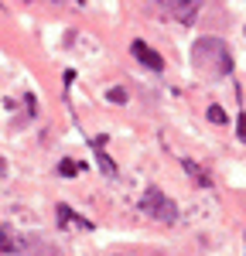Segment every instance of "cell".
Segmentation results:
<instances>
[{"instance_id": "obj_1", "label": "cell", "mask_w": 246, "mask_h": 256, "mask_svg": "<svg viewBox=\"0 0 246 256\" xmlns=\"http://www.w3.org/2000/svg\"><path fill=\"white\" fill-rule=\"evenodd\" d=\"M192 62H195V72L205 79L232 76V52L222 38H198L192 48Z\"/></svg>"}, {"instance_id": "obj_2", "label": "cell", "mask_w": 246, "mask_h": 256, "mask_svg": "<svg viewBox=\"0 0 246 256\" xmlns=\"http://www.w3.org/2000/svg\"><path fill=\"white\" fill-rule=\"evenodd\" d=\"M140 208L154 218V222H164V226L178 222V202L171 195H164L161 188H147L144 198H140Z\"/></svg>"}, {"instance_id": "obj_7", "label": "cell", "mask_w": 246, "mask_h": 256, "mask_svg": "<svg viewBox=\"0 0 246 256\" xmlns=\"http://www.w3.org/2000/svg\"><path fill=\"white\" fill-rule=\"evenodd\" d=\"M79 168H82V164H76V160H62V164H58V174L62 178H72V174H79Z\"/></svg>"}, {"instance_id": "obj_10", "label": "cell", "mask_w": 246, "mask_h": 256, "mask_svg": "<svg viewBox=\"0 0 246 256\" xmlns=\"http://www.w3.org/2000/svg\"><path fill=\"white\" fill-rule=\"evenodd\" d=\"M106 99H110V102H126V89H110Z\"/></svg>"}, {"instance_id": "obj_4", "label": "cell", "mask_w": 246, "mask_h": 256, "mask_svg": "<svg viewBox=\"0 0 246 256\" xmlns=\"http://www.w3.org/2000/svg\"><path fill=\"white\" fill-rule=\"evenodd\" d=\"M55 212H58V222H62V226H65V229H68V226H76V229H86V232L92 229V222H89V218H82L79 212H72L68 205H58Z\"/></svg>"}, {"instance_id": "obj_9", "label": "cell", "mask_w": 246, "mask_h": 256, "mask_svg": "<svg viewBox=\"0 0 246 256\" xmlns=\"http://www.w3.org/2000/svg\"><path fill=\"white\" fill-rule=\"evenodd\" d=\"M208 120H212V123H226L222 106H208Z\"/></svg>"}, {"instance_id": "obj_6", "label": "cell", "mask_w": 246, "mask_h": 256, "mask_svg": "<svg viewBox=\"0 0 246 256\" xmlns=\"http://www.w3.org/2000/svg\"><path fill=\"white\" fill-rule=\"evenodd\" d=\"M182 164H184V171L192 174V181H195V184H202V188H208V184H212V178L205 174V171L198 168V164H195V160H182Z\"/></svg>"}, {"instance_id": "obj_5", "label": "cell", "mask_w": 246, "mask_h": 256, "mask_svg": "<svg viewBox=\"0 0 246 256\" xmlns=\"http://www.w3.org/2000/svg\"><path fill=\"white\" fill-rule=\"evenodd\" d=\"M102 147H106V137H96V140H92V150H96V158H100L102 171H106V174L113 178V174H116V168H113V160L106 158V150H102Z\"/></svg>"}, {"instance_id": "obj_8", "label": "cell", "mask_w": 246, "mask_h": 256, "mask_svg": "<svg viewBox=\"0 0 246 256\" xmlns=\"http://www.w3.org/2000/svg\"><path fill=\"white\" fill-rule=\"evenodd\" d=\"M236 137L246 144V113H240V116H236Z\"/></svg>"}, {"instance_id": "obj_3", "label": "cell", "mask_w": 246, "mask_h": 256, "mask_svg": "<svg viewBox=\"0 0 246 256\" xmlns=\"http://www.w3.org/2000/svg\"><path fill=\"white\" fill-rule=\"evenodd\" d=\"M130 52H134V55H137V62H140V65H147V68H154V72H161V68H164V58L154 52V48H150V44H147V41H134V44H130Z\"/></svg>"}, {"instance_id": "obj_11", "label": "cell", "mask_w": 246, "mask_h": 256, "mask_svg": "<svg viewBox=\"0 0 246 256\" xmlns=\"http://www.w3.org/2000/svg\"><path fill=\"white\" fill-rule=\"evenodd\" d=\"M178 4H188V7H195V4H198V0H178Z\"/></svg>"}]
</instances>
